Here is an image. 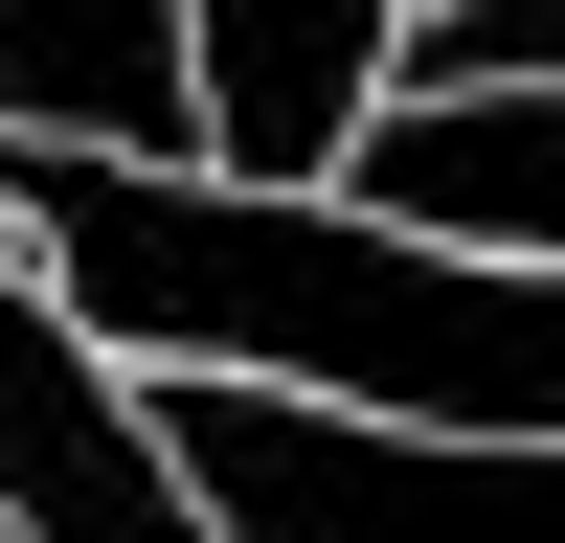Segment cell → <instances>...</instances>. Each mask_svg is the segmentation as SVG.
<instances>
[{
  "label": "cell",
  "instance_id": "cell-2",
  "mask_svg": "<svg viewBox=\"0 0 565 543\" xmlns=\"http://www.w3.org/2000/svg\"><path fill=\"white\" fill-rule=\"evenodd\" d=\"M0 136H45V159H136V181H204L181 0H0Z\"/></svg>",
  "mask_w": 565,
  "mask_h": 543
},
{
  "label": "cell",
  "instance_id": "cell-1",
  "mask_svg": "<svg viewBox=\"0 0 565 543\" xmlns=\"http://www.w3.org/2000/svg\"><path fill=\"white\" fill-rule=\"evenodd\" d=\"M385 23H407V0H181L204 181H226V204H340L362 114H385Z\"/></svg>",
  "mask_w": 565,
  "mask_h": 543
},
{
  "label": "cell",
  "instance_id": "cell-3",
  "mask_svg": "<svg viewBox=\"0 0 565 543\" xmlns=\"http://www.w3.org/2000/svg\"><path fill=\"white\" fill-rule=\"evenodd\" d=\"M340 204H362V226H407V249L565 272V91H476V114H362Z\"/></svg>",
  "mask_w": 565,
  "mask_h": 543
},
{
  "label": "cell",
  "instance_id": "cell-4",
  "mask_svg": "<svg viewBox=\"0 0 565 543\" xmlns=\"http://www.w3.org/2000/svg\"><path fill=\"white\" fill-rule=\"evenodd\" d=\"M476 91H565V0H407L385 114H476Z\"/></svg>",
  "mask_w": 565,
  "mask_h": 543
}]
</instances>
